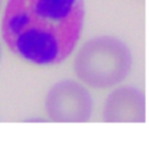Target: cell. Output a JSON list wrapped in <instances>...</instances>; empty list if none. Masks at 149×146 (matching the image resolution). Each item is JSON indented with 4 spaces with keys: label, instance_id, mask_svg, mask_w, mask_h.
Segmentation results:
<instances>
[{
    "label": "cell",
    "instance_id": "277c9868",
    "mask_svg": "<svg viewBox=\"0 0 149 146\" xmlns=\"http://www.w3.org/2000/svg\"><path fill=\"white\" fill-rule=\"evenodd\" d=\"M105 122H145V94L132 86H120L106 97L101 112Z\"/></svg>",
    "mask_w": 149,
    "mask_h": 146
},
{
    "label": "cell",
    "instance_id": "7a4b0ae2",
    "mask_svg": "<svg viewBox=\"0 0 149 146\" xmlns=\"http://www.w3.org/2000/svg\"><path fill=\"white\" fill-rule=\"evenodd\" d=\"M133 57L122 40L95 36L76 51L73 71L80 82L93 89H108L122 84L132 70Z\"/></svg>",
    "mask_w": 149,
    "mask_h": 146
},
{
    "label": "cell",
    "instance_id": "6da1fadb",
    "mask_svg": "<svg viewBox=\"0 0 149 146\" xmlns=\"http://www.w3.org/2000/svg\"><path fill=\"white\" fill-rule=\"evenodd\" d=\"M83 0H7L1 36L19 60L37 66L65 62L81 39Z\"/></svg>",
    "mask_w": 149,
    "mask_h": 146
},
{
    "label": "cell",
    "instance_id": "3957f363",
    "mask_svg": "<svg viewBox=\"0 0 149 146\" xmlns=\"http://www.w3.org/2000/svg\"><path fill=\"white\" fill-rule=\"evenodd\" d=\"M45 110L50 121L76 123L90 120L93 100L82 82L64 79L55 84L45 99Z\"/></svg>",
    "mask_w": 149,
    "mask_h": 146
},
{
    "label": "cell",
    "instance_id": "5b68a950",
    "mask_svg": "<svg viewBox=\"0 0 149 146\" xmlns=\"http://www.w3.org/2000/svg\"><path fill=\"white\" fill-rule=\"evenodd\" d=\"M1 56H2V48H1V44H0V60H1Z\"/></svg>",
    "mask_w": 149,
    "mask_h": 146
},
{
    "label": "cell",
    "instance_id": "8992f818",
    "mask_svg": "<svg viewBox=\"0 0 149 146\" xmlns=\"http://www.w3.org/2000/svg\"><path fill=\"white\" fill-rule=\"evenodd\" d=\"M2 2H3V0H0V9H1V7H2Z\"/></svg>",
    "mask_w": 149,
    "mask_h": 146
}]
</instances>
